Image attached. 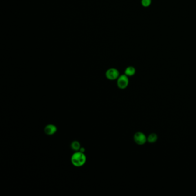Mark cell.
Masks as SVG:
<instances>
[{
	"mask_svg": "<svg viewBox=\"0 0 196 196\" xmlns=\"http://www.w3.org/2000/svg\"><path fill=\"white\" fill-rule=\"evenodd\" d=\"M86 156L85 153L80 151L74 152L71 157V162L72 165L77 167L83 166L86 163Z\"/></svg>",
	"mask_w": 196,
	"mask_h": 196,
	"instance_id": "obj_1",
	"label": "cell"
},
{
	"mask_svg": "<svg viewBox=\"0 0 196 196\" xmlns=\"http://www.w3.org/2000/svg\"><path fill=\"white\" fill-rule=\"evenodd\" d=\"M117 85L119 89H125L128 87L129 85V79L128 77L125 74L121 75L117 78Z\"/></svg>",
	"mask_w": 196,
	"mask_h": 196,
	"instance_id": "obj_2",
	"label": "cell"
},
{
	"mask_svg": "<svg viewBox=\"0 0 196 196\" xmlns=\"http://www.w3.org/2000/svg\"><path fill=\"white\" fill-rule=\"evenodd\" d=\"M134 140L135 142L137 145H144L147 142V138L145 135L142 132H138L135 133L134 136Z\"/></svg>",
	"mask_w": 196,
	"mask_h": 196,
	"instance_id": "obj_3",
	"label": "cell"
},
{
	"mask_svg": "<svg viewBox=\"0 0 196 196\" xmlns=\"http://www.w3.org/2000/svg\"><path fill=\"white\" fill-rule=\"evenodd\" d=\"M105 76L107 79L110 81H114L117 79L120 76L118 70L114 68H110L105 72Z\"/></svg>",
	"mask_w": 196,
	"mask_h": 196,
	"instance_id": "obj_4",
	"label": "cell"
},
{
	"mask_svg": "<svg viewBox=\"0 0 196 196\" xmlns=\"http://www.w3.org/2000/svg\"><path fill=\"white\" fill-rule=\"evenodd\" d=\"M57 130L58 129L56 125H55L54 124H49L47 125L45 127L44 131L46 134L49 136H51L57 132Z\"/></svg>",
	"mask_w": 196,
	"mask_h": 196,
	"instance_id": "obj_5",
	"label": "cell"
},
{
	"mask_svg": "<svg viewBox=\"0 0 196 196\" xmlns=\"http://www.w3.org/2000/svg\"><path fill=\"white\" fill-rule=\"evenodd\" d=\"M135 72H136V69L135 68V67L132 66L127 67L126 69L125 70V74L128 77H132L134 75Z\"/></svg>",
	"mask_w": 196,
	"mask_h": 196,
	"instance_id": "obj_6",
	"label": "cell"
},
{
	"mask_svg": "<svg viewBox=\"0 0 196 196\" xmlns=\"http://www.w3.org/2000/svg\"><path fill=\"white\" fill-rule=\"evenodd\" d=\"M70 147H71L72 150H73L74 152L79 151L81 149V148L80 143L78 141H77V140L73 141L72 143H71Z\"/></svg>",
	"mask_w": 196,
	"mask_h": 196,
	"instance_id": "obj_7",
	"label": "cell"
},
{
	"mask_svg": "<svg viewBox=\"0 0 196 196\" xmlns=\"http://www.w3.org/2000/svg\"><path fill=\"white\" fill-rule=\"evenodd\" d=\"M158 140V136L156 134L152 133L149 135L147 137V142L150 143H154Z\"/></svg>",
	"mask_w": 196,
	"mask_h": 196,
	"instance_id": "obj_8",
	"label": "cell"
},
{
	"mask_svg": "<svg viewBox=\"0 0 196 196\" xmlns=\"http://www.w3.org/2000/svg\"><path fill=\"white\" fill-rule=\"evenodd\" d=\"M142 5L144 7H149L151 4V0H142Z\"/></svg>",
	"mask_w": 196,
	"mask_h": 196,
	"instance_id": "obj_9",
	"label": "cell"
}]
</instances>
